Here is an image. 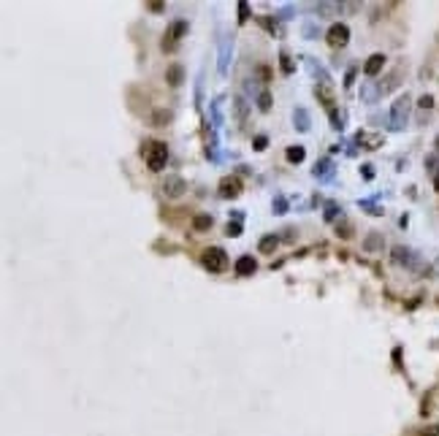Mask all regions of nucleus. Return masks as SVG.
Segmentation results:
<instances>
[{
	"label": "nucleus",
	"mask_w": 439,
	"mask_h": 436,
	"mask_svg": "<svg viewBox=\"0 0 439 436\" xmlns=\"http://www.w3.org/2000/svg\"><path fill=\"white\" fill-rule=\"evenodd\" d=\"M144 157H146V165L149 171H163L165 163H168V146L163 141H149L144 146Z\"/></svg>",
	"instance_id": "obj_1"
},
{
	"label": "nucleus",
	"mask_w": 439,
	"mask_h": 436,
	"mask_svg": "<svg viewBox=\"0 0 439 436\" xmlns=\"http://www.w3.org/2000/svg\"><path fill=\"white\" fill-rule=\"evenodd\" d=\"M410 106H412V100H410V95H401V98L393 103V109H391V128L393 130H401L407 125V114H410Z\"/></svg>",
	"instance_id": "obj_2"
},
{
	"label": "nucleus",
	"mask_w": 439,
	"mask_h": 436,
	"mask_svg": "<svg viewBox=\"0 0 439 436\" xmlns=\"http://www.w3.org/2000/svg\"><path fill=\"white\" fill-rule=\"evenodd\" d=\"M204 266L209 268V271H223L225 266H228V255H225V250H220V247H209V250H204Z\"/></svg>",
	"instance_id": "obj_3"
},
{
	"label": "nucleus",
	"mask_w": 439,
	"mask_h": 436,
	"mask_svg": "<svg viewBox=\"0 0 439 436\" xmlns=\"http://www.w3.org/2000/svg\"><path fill=\"white\" fill-rule=\"evenodd\" d=\"M328 44H331V49H342L347 46V41H350V27H347L345 22H334L331 27H328Z\"/></svg>",
	"instance_id": "obj_4"
},
{
	"label": "nucleus",
	"mask_w": 439,
	"mask_h": 436,
	"mask_svg": "<svg viewBox=\"0 0 439 436\" xmlns=\"http://www.w3.org/2000/svg\"><path fill=\"white\" fill-rule=\"evenodd\" d=\"M185 33H187V22H185V19H176V22L171 24L168 35L163 38V49H165V52H174V44L179 41Z\"/></svg>",
	"instance_id": "obj_5"
},
{
	"label": "nucleus",
	"mask_w": 439,
	"mask_h": 436,
	"mask_svg": "<svg viewBox=\"0 0 439 436\" xmlns=\"http://www.w3.org/2000/svg\"><path fill=\"white\" fill-rule=\"evenodd\" d=\"M185 190H187V184H185L182 176H165L163 179V195L165 198H179Z\"/></svg>",
	"instance_id": "obj_6"
},
{
	"label": "nucleus",
	"mask_w": 439,
	"mask_h": 436,
	"mask_svg": "<svg viewBox=\"0 0 439 436\" xmlns=\"http://www.w3.org/2000/svg\"><path fill=\"white\" fill-rule=\"evenodd\" d=\"M241 192V179L239 176H225L223 182H220V195L223 198H236Z\"/></svg>",
	"instance_id": "obj_7"
},
{
	"label": "nucleus",
	"mask_w": 439,
	"mask_h": 436,
	"mask_svg": "<svg viewBox=\"0 0 439 436\" xmlns=\"http://www.w3.org/2000/svg\"><path fill=\"white\" fill-rule=\"evenodd\" d=\"M255 268H258V263H255L252 255H241L239 260H236V274H239V276H250V274H255Z\"/></svg>",
	"instance_id": "obj_8"
},
{
	"label": "nucleus",
	"mask_w": 439,
	"mask_h": 436,
	"mask_svg": "<svg viewBox=\"0 0 439 436\" xmlns=\"http://www.w3.org/2000/svg\"><path fill=\"white\" fill-rule=\"evenodd\" d=\"M312 174L317 176V179H334V163H331V160H320V163H315V168H312Z\"/></svg>",
	"instance_id": "obj_9"
},
{
	"label": "nucleus",
	"mask_w": 439,
	"mask_h": 436,
	"mask_svg": "<svg viewBox=\"0 0 439 436\" xmlns=\"http://www.w3.org/2000/svg\"><path fill=\"white\" fill-rule=\"evenodd\" d=\"M398 84H401V70H393L391 76H385V79H382V82H380V87H377V90H380V92L385 95V92H393V90H396Z\"/></svg>",
	"instance_id": "obj_10"
},
{
	"label": "nucleus",
	"mask_w": 439,
	"mask_h": 436,
	"mask_svg": "<svg viewBox=\"0 0 439 436\" xmlns=\"http://www.w3.org/2000/svg\"><path fill=\"white\" fill-rule=\"evenodd\" d=\"M382 65H385V54H371L363 65V70H366V76H377L382 70Z\"/></svg>",
	"instance_id": "obj_11"
},
{
	"label": "nucleus",
	"mask_w": 439,
	"mask_h": 436,
	"mask_svg": "<svg viewBox=\"0 0 439 436\" xmlns=\"http://www.w3.org/2000/svg\"><path fill=\"white\" fill-rule=\"evenodd\" d=\"M293 125H296V130L306 133V130H309V111H306V109H296V111H293Z\"/></svg>",
	"instance_id": "obj_12"
},
{
	"label": "nucleus",
	"mask_w": 439,
	"mask_h": 436,
	"mask_svg": "<svg viewBox=\"0 0 439 436\" xmlns=\"http://www.w3.org/2000/svg\"><path fill=\"white\" fill-rule=\"evenodd\" d=\"M380 244H382V233L371 230L369 236H366V241H363V250H366V252H374V250H380Z\"/></svg>",
	"instance_id": "obj_13"
},
{
	"label": "nucleus",
	"mask_w": 439,
	"mask_h": 436,
	"mask_svg": "<svg viewBox=\"0 0 439 436\" xmlns=\"http://www.w3.org/2000/svg\"><path fill=\"white\" fill-rule=\"evenodd\" d=\"M231 49H233V44H231V41H225V44H223V49H220V73H228Z\"/></svg>",
	"instance_id": "obj_14"
},
{
	"label": "nucleus",
	"mask_w": 439,
	"mask_h": 436,
	"mask_svg": "<svg viewBox=\"0 0 439 436\" xmlns=\"http://www.w3.org/2000/svg\"><path fill=\"white\" fill-rule=\"evenodd\" d=\"M277 244H279V236H263V239H260V252H263V255H271V252L277 250Z\"/></svg>",
	"instance_id": "obj_15"
},
{
	"label": "nucleus",
	"mask_w": 439,
	"mask_h": 436,
	"mask_svg": "<svg viewBox=\"0 0 439 436\" xmlns=\"http://www.w3.org/2000/svg\"><path fill=\"white\" fill-rule=\"evenodd\" d=\"M393 260H396L398 266H410V263H412V252H407V250H401V247H396V250H393Z\"/></svg>",
	"instance_id": "obj_16"
},
{
	"label": "nucleus",
	"mask_w": 439,
	"mask_h": 436,
	"mask_svg": "<svg viewBox=\"0 0 439 436\" xmlns=\"http://www.w3.org/2000/svg\"><path fill=\"white\" fill-rule=\"evenodd\" d=\"M287 160H290V163H301V160H304V155H306V149L304 146H287Z\"/></svg>",
	"instance_id": "obj_17"
},
{
	"label": "nucleus",
	"mask_w": 439,
	"mask_h": 436,
	"mask_svg": "<svg viewBox=\"0 0 439 436\" xmlns=\"http://www.w3.org/2000/svg\"><path fill=\"white\" fill-rule=\"evenodd\" d=\"M220 106H223V98L211 100V122L214 125H223V111H220Z\"/></svg>",
	"instance_id": "obj_18"
},
{
	"label": "nucleus",
	"mask_w": 439,
	"mask_h": 436,
	"mask_svg": "<svg viewBox=\"0 0 439 436\" xmlns=\"http://www.w3.org/2000/svg\"><path fill=\"white\" fill-rule=\"evenodd\" d=\"M182 82V65H171L168 68V84L171 87H179Z\"/></svg>",
	"instance_id": "obj_19"
},
{
	"label": "nucleus",
	"mask_w": 439,
	"mask_h": 436,
	"mask_svg": "<svg viewBox=\"0 0 439 436\" xmlns=\"http://www.w3.org/2000/svg\"><path fill=\"white\" fill-rule=\"evenodd\" d=\"M258 109L260 111H269L271 109V92H269V90H260V92H258Z\"/></svg>",
	"instance_id": "obj_20"
},
{
	"label": "nucleus",
	"mask_w": 439,
	"mask_h": 436,
	"mask_svg": "<svg viewBox=\"0 0 439 436\" xmlns=\"http://www.w3.org/2000/svg\"><path fill=\"white\" fill-rule=\"evenodd\" d=\"M317 95H320V100H323L325 106H334V95H331V87H328V84L317 87Z\"/></svg>",
	"instance_id": "obj_21"
},
{
	"label": "nucleus",
	"mask_w": 439,
	"mask_h": 436,
	"mask_svg": "<svg viewBox=\"0 0 439 436\" xmlns=\"http://www.w3.org/2000/svg\"><path fill=\"white\" fill-rule=\"evenodd\" d=\"M193 228H195V230H209V228H211V217L198 214V217H195V222H193Z\"/></svg>",
	"instance_id": "obj_22"
},
{
	"label": "nucleus",
	"mask_w": 439,
	"mask_h": 436,
	"mask_svg": "<svg viewBox=\"0 0 439 436\" xmlns=\"http://www.w3.org/2000/svg\"><path fill=\"white\" fill-rule=\"evenodd\" d=\"M279 65H282V73H293V60H290V54L287 52H279Z\"/></svg>",
	"instance_id": "obj_23"
},
{
	"label": "nucleus",
	"mask_w": 439,
	"mask_h": 436,
	"mask_svg": "<svg viewBox=\"0 0 439 436\" xmlns=\"http://www.w3.org/2000/svg\"><path fill=\"white\" fill-rule=\"evenodd\" d=\"M171 122V111H155V116H152V125H168Z\"/></svg>",
	"instance_id": "obj_24"
},
{
	"label": "nucleus",
	"mask_w": 439,
	"mask_h": 436,
	"mask_svg": "<svg viewBox=\"0 0 439 436\" xmlns=\"http://www.w3.org/2000/svg\"><path fill=\"white\" fill-rule=\"evenodd\" d=\"M271 209H274V214H285V211H287V201L282 195H277L274 204H271Z\"/></svg>",
	"instance_id": "obj_25"
},
{
	"label": "nucleus",
	"mask_w": 439,
	"mask_h": 436,
	"mask_svg": "<svg viewBox=\"0 0 439 436\" xmlns=\"http://www.w3.org/2000/svg\"><path fill=\"white\" fill-rule=\"evenodd\" d=\"M244 116H247V103H244V98H236V119L244 122Z\"/></svg>",
	"instance_id": "obj_26"
},
{
	"label": "nucleus",
	"mask_w": 439,
	"mask_h": 436,
	"mask_svg": "<svg viewBox=\"0 0 439 436\" xmlns=\"http://www.w3.org/2000/svg\"><path fill=\"white\" fill-rule=\"evenodd\" d=\"M336 236H342V239H350V236H352V225H347V222L336 225Z\"/></svg>",
	"instance_id": "obj_27"
},
{
	"label": "nucleus",
	"mask_w": 439,
	"mask_h": 436,
	"mask_svg": "<svg viewBox=\"0 0 439 436\" xmlns=\"http://www.w3.org/2000/svg\"><path fill=\"white\" fill-rule=\"evenodd\" d=\"M258 22L263 24V27L269 30V33H277V22H274L271 17H258Z\"/></svg>",
	"instance_id": "obj_28"
},
{
	"label": "nucleus",
	"mask_w": 439,
	"mask_h": 436,
	"mask_svg": "<svg viewBox=\"0 0 439 436\" xmlns=\"http://www.w3.org/2000/svg\"><path fill=\"white\" fill-rule=\"evenodd\" d=\"M336 214H339V206H336L334 201H331V204L325 206V222H331V220H334Z\"/></svg>",
	"instance_id": "obj_29"
},
{
	"label": "nucleus",
	"mask_w": 439,
	"mask_h": 436,
	"mask_svg": "<svg viewBox=\"0 0 439 436\" xmlns=\"http://www.w3.org/2000/svg\"><path fill=\"white\" fill-rule=\"evenodd\" d=\"M225 233H228V236H241V225L239 222H228V225H225Z\"/></svg>",
	"instance_id": "obj_30"
},
{
	"label": "nucleus",
	"mask_w": 439,
	"mask_h": 436,
	"mask_svg": "<svg viewBox=\"0 0 439 436\" xmlns=\"http://www.w3.org/2000/svg\"><path fill=\"white\" fill-rule=\"evenodd\" d=\"M417 106H420V109H431V106H434V98H431V95H423V98L417 100Z\"/></svg>",
	"instance_id": "obj_31"
},
{
	"label": "nucleus",
	"mask_w": 439,
	"mask_h": 436,
	"mask_svg": "<svg viewBox=\"0 0 439 436\" xmlns=\"http://www.w3.org/2000/svg\"><path fill=\"white\" fill-rule=\"evenodd\" d=\"M361 92H363V95H361L363 100H374V87H369V84H366V87H363Z\"/></svg>",
	"instance_id": "obj_32"
},
{
	"label": "nucleus",
	"mask_w": 439,
	"mask_h": 436,
	"mask_svg": "<svg viewBox=\"0 0 439 436\" xmlns=\"http://www.w3.org/2000/svg\"><path fill=\"white\" fill-rule=\"evenodd\" d=\"M420 436H439V425H428V428H423Z\"/></svg>",
	"instance_id": "obj_33"
},
{
	"label": "nucleus",
	"mask_w": 439,
	"mask_h": 436,
	"mask_svg": "<svg viewBox=\"0 0 439 436\" xmlns=\"http://www.w3.org/2000/svg\"><path fill=\"white\" fill-rule=\"evenodd\" d=\"M266 144H269V138H266V136H258V138H255V149H266Z\"/></svg>",
	"instance_id": "obj_34"
},
{
	"label": "nucleus",
	"mask_w": 439,
	"mask_h": 436,
	"mask_svg": "<svg viewBox=\"0 0 439 436\" xmlns=\"http://www.w3.org/2000/svg\"><path fill=\"white\" fill-rule=\"evenodd\" d=\"M304 35H306V38H315V35H317L315 24H304Z\"/></svg>",
	"instance_id": "obj_35"
},
{
	"label": "nucleus",
	"mask_w": 439,
	"mask_h": 436,
	"mask_svg": "<svg viewBox=\"0 0 439 436\" xmlns=\"http://www.w3.org/2000/svg\"><path fill=\"white\" fill-rule=\"evenodd\" d=\"M247 14H250V8H247V3H239V19L244 22L247 19Z\"/></svg>",
	"instance_id": "obj_36"
},
{
	"label": "nucleus",
	"mask_w": 439,
	"mask_h": 436,
	"mask_svg": "<svg viewBox=\"0 0 439 436\" xmlns=\"http://www.w3.org/2000/svg\"><path fill=\"white\" fill-rule=\"evenodd\" d=\"M258 70H260V79H263V82H269V76H271V73H269V68H266V65H260Z\"/></svg>",
	"instance_id": "obj_37"
},
{
	"label": "nucleus",
	"mask_w": 439,
	"mask_h": 436,
	"mask_svg": "<svg viewBox=\"0 0 439 436\" xmlns=\"http://www.w3.org/2000/svg\"><path fill=\"white\" fill-rule=\"evenodd\" d=\"M146 6L152 8V11H163V3H158V0H152V3H146Z\"/></svg>",
	"instance_id": "obj_38"
},
{
	"label": "nucleus",
	"mask_w": 439,
	"mask_h": 436,
	"mask_svg": "<svg viewBox=\"0 0 439 436\" xmlns=\"http://www.w3.org/2000/svg\"><path fill=\"white\" fill-rule=\"evenodd\" d=\"M363 176H366V179H371V176H374V168H371V165H363Z\"/></svg>",
	"instance_id": "obj_39"
},
{
	"label": "nucleus",
	"mask_w": 439,
	"mask_h": 436,
	"mask_svg": "<svg viewBox=\"0 0 439 436\" xmlns=\"http://www.w3.org/2000/svg\"><path fill=\"white\" fill-rule=\"evenodd\" d=\"M434 187H437V190H439V174H437V179H434Z\"/></svg>",
	"instance_id": "obj_40"
},
{
	"label": "nucleus",
	"mask_w": 439,
	"mask_h": 436,
	"mask_svg": "<svg viewBox=\"0 0 439 436\" xmlns=\"http://www.w3.org/2000/svg\"><path fill=\"white\" fill-rule=\"evenodd\" d=\"M437 149H439V136H437Z\"/></svg>",
	"instance_id": "obj_41"
}]
</instances>
